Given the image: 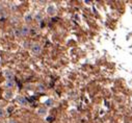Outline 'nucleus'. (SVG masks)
Listing matches in <instances>:
<instances>
[{
    "label": "nucleus",
    "mask_w": 132,
    "mask_h": 123,
    "mask_svg": "<svg viewBox=\"0 0 132 123\" xmlns=\"http://www.w3.org/2000/svg\"><path fill=\"white\" fill-rule=\"evenodd\" d=\"M38 91H39V92H44V91H45V86L42 84V83L38 84Z\"/></svg>",
    "instance_id": "ddd939ff"
},
{
    "label": "nucleus",
    "mask_w": 132,
    "mask_h": 123,
    "mask_svg": "<svg viewBox=\"0 0 132 123\" xmlns=\"http://www.w3.org/2000/svg\"><path fill=\"white\" fill-rule=\"evenodd\" d=\"M4 117H5V111H4L3 109L0 107V119H2V118H4Z\"/></svg>",
    "instance_id": "4468645a"
},
{
    "label": "nucleus",
    "mask_w": 132,
    "mask_h": 123,
    "mask_svg": "<svg viewBox=\"0 0 132 123\" xmlns=\"http://www.w3.org/2000/svg\"><path fill=\"white\" fill-rule=\"evenodd\" d=\"M20 33H21V37H27L30 33V28L28 25H23L20 28Z\"/></svg>",
    "instance_id": "7ed1b4c3"
},
{
    "label": "nucleus",
    "mask_w": 132,
    "mask_h": 123,
    "mask_svg": "<svg viewBox=\"0 0 132 123\" xmlns=\"http://www.w3.org/2000/svg\"><path fill=\"white\" fill-rule=\"evenodd\" d=\"M32 20H34V16H32L30 13H27V14L24 16V21H25L26 23H29V22H31Z\"/></svg>",
    "instance_id": "6e6552de"
},
{
    "label": "nucleus",
    "mask_w": 132,
    "mask_h": 123,
    "mask_svg": "<svg viewBox=\"0 0 132 123\" xmlns=\"http://www.w3.org/2000/svg\"><path fill=\"white\" fill-rule=\"evenodd\" d=\"M13 34H14L15 38H20V37H21V33H20V28H17V27H15V28L13 29Z\"/></svg>",
    "instance_id": "1a4fd4ad"
},
{
    "label": "nucleus",
    "mask_w": 132,
    "mask_h": 123,
    "mask_svg": "<svg viewBox=\"0 0 132 123\" xmlns=\"http://www.w3.org/2000/svg\"><path fill=\"white\" fill-rule=\"evenodd\" d=\"M35 19H36V21L40 22V21H42V19H43V16H42L40 13H38V14H36V16H35Z\"/></svg>",
    "instance_id": "f8f14e48"
},
{
    "label": "nucleus",
    "mask_w": 132,
    "mask_h": 123,
    "mask_svg": "<svg viewBox=\"0 0 132 123\" xmlns=\"http://www.w3.org/2000/svg\"><path fill=\"white\" fill-rule=\"evenodd\" d=\"M1 11H2V4L0 3V13H1Z\"/></svg>",
    "instance_id": "dca6fc26"
},
{
    "label": "nucleus",
    "mask_w": 132,
    "mask_h": 123,
    "mask_svg": "<svg viewBox=\"0 0 132 123\" xmlns=\"http://www.w3.org/2000/svg\"><path fill=\"white\" fill-rule=\"evenodd\" d=\"M46 13H47L49 16H54V15L56 14V7H55L53 4H50V5L47 6Z\"/></svg>",
    "instance_id": "39448f33"
},
{
    "label": "nucleus",
    "mask_w": 132,
    "mask_h": 123,
    "mask_svg": "<svg viewBox=\"0 0 132 123\" xmlns=\"http://www.w3.org/2000/svg\"><path fill=\"white\" fill-rule=\"evenodd\" d=\"M7 123H18V121H17V120H15V119H11Z\"/></svg>",
    "instance_id": "2eb2a0df"
},
{
    "label": "nucleus",
    "mask_w": 132,
    "mask_h": 123,
    "mask_svg": "<svg viewBox=\"0 0 132 123\" xmlns=\"http://www.w3.org/2000/svg\"><path fill=\"white\" fill-rule=\"evenodd\" d=\"M31 51L35 54H40L42 51V46L40 43H34L31 45Z\"/></svg>",
    "instance_id": "f03ea898"
},
{
    "label": "nucleus",
    "mask_w": 132,
    "mask_h": 123,
    "mask_svg": "<svg viewBox=\"0 0 132 123\" xmlns=\"http://www.w3.org/2000/svg\"><path fill=\"white\" fill-rule=\"evenodd\" d=\"M17 102L20 104V105H23V106H26L28 104V101L27 99L24 97V96H18L17 97Z\"/></svg>",
    "instance_id": "0eeeda50"
},
{
    "label": "nucleus",
    "mask_w": 132,
    "mask_h": 123,
    "mask_svg": "<svg viewBox=\"0 0 132 123\" xmlns=\"http://www.w3.org/2000/svg\"><path fill=\"white\" fill-rule=\"evenodd\" d=\"M53 103H54V101H53V99H51V98H49V99H47V100L45 101V105L48 106V107H51V106L53 105Z\"/></svg>",
    "instance_id": "9b49d317"
},
{
    "label": "nucleus",
    "mask_w": 132,
    "mask_h": 123,
    "mask_svg": "<svg viewBox=\"0 0 132 123\" xmlns=\"http://www.w3.org/2000/svg\"><path fill=\"white\" fill-rule=\"evenodd\" d=\"M15 86H16V83H15L14 80H5V82H4V87H5L6 90H11L12 91L15 88Z\"/></svg>",
    "instance_id": "423d86ee"
},
{
    "label": "nucleus",
    "mask_w": 132,
    "mask_h": 123,
    "mask_svg": "<svg viewBox=\"0 0 132 123\" xmlns=\"http://www.w3.org/2000/svg\"><path fill=\"white\" fill-rule=\"evenodd\" d=\"M131 123H132V122H131Z\"/></svg>",
    "instance_id": "f3484780"
},
{
    "label": "nucleus",
    "mask_w": 132,
    "mask_h": 123,
    "mask_svg": "<svg viewBox=\"0 0 132 123\" xmlns=\"http://www.w3.org/2000/svg\"><path fill=\"white\" fill-rule=\"evenodd\" d=\"M2 96H3L4 99H6V100H11V99H13V97H14V92L11 91V90H5V91L3 92Z\"/></svg>",
    "instance_id": "20e7f679"
},
{
    "label": "nucleus",
    "mask_w": 132,
    "mask_h": 123,
    "mask_svg": "<svg viewBox=\"0 0 132 123\" xmlns=\"http://www.w3.org/2000/svg\"><path fill=\"white\" fill-rule=\"evenodd\" d=\"M46 113H47V110H46L45 107H40V109L38 110V114H39L40 116H45Z\"/></svg>",
    "instance_id": "9d476101"
},
{
    "label": "nucleus",
    "mask_w": 132,
    "mask_h": 123,
    "mask_svg": "<svg viewBox=\"0 0 132 123\" xmlns=\"http://www.w3.org/2000/svg\"><path fill=\"white\" fill-rule=\"evenodd\" d=\"M3 76L5 77L6 80H14V78H15L14 72L12 70H10V69H5L3 71Z\"/></svg>",
    "instance_id": "f257e3e1"
}]
</instances>
